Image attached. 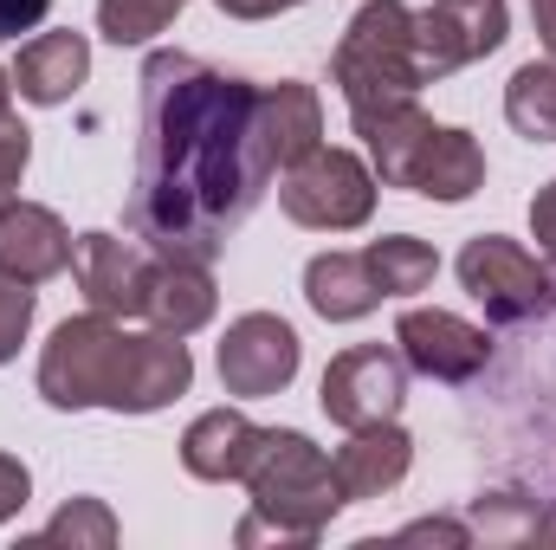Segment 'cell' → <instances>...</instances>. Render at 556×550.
<instances>
[{
    "mask_svg": "<svg viewBox=\"0 0 556 550\" xmlns=\"http://www.w3.org/2000/svg\"><path fill=\"white\" fill-rule=\"evenodd\" d=\"M278 168L260 142V91L194 52H149L137 111L130 234L162 260L214 266Z\"/></svg>",
    "mask_w": 556,
    "mask_h": 550,
    "instance_id": "obj_1",
    "label": "cell"
},
{
    "mask_svg": "<svg viewBox=\"0 0 556 550\" xmlns=\"http://www.w3.org/2000/svg\"><path fill=\"white\" fill-rule=\"evenodd\" d=\"M285 7H304V0H220V13H233V20H273Z\"/></svg>",
    "mask_w": 556,
    "mask_h": 550,
    "instance_id": "obj_33",
    "label": "cell"
},
{
    "mask_svg": "<svg viewBox=\"0 0 556 550\" xmlns=\"http://www.w3.org/2000/svg\"><path fill=\"white\" fill-rule=\"evenodd\" d=\"M124 357H130V330L104 311L65 317L39 357V396L52 409H111L124 389Z\"/></svg>",
    "mask_w": 556,
    "mask_h": 550,
    "instance_id": "obj_4",
    "label": "cell"
},
{
    "mask_svg": "<svg viewBox=\"0 0 556 550\" xmlns=\"http://www.w3.org/2000/svg\"><path fill=\"white\" fill-rule=\"evenodd\" d=\"M260 440H266V427H253L240 409H207L181 434V466L207 486H227V479H247Z\"/></svg>",
    "mask_w": 556,
    "mask_h": 550,
    "instance_id": "obj_15",
    "label": "cell"
},
{
    "mask_svg": "<svg viewBox=\"0 0 556 550\" xmlns=\"http://www.w3.org/2000/svg\"><path fill=\"white\" fill-rule=\"evenodd\" d=\"M194 383V357L175 330H130V357H124V389H117V414H155L175 396H188Z\"/></svg>",
    "mask_w": 556,
    "mask_h": 550,
    "instance_id": "obj_12",
    "label": "cell"
},
{
    "mask_svg": "<svg viewBox=\"0 0 556 550\" xmlns=\"http://www.w3.org/2000/svg\"><path fill=\"white\" fill-rule=\"evenodd\" d=\"M317 402H324V414H330L337 427H350V434L395 421L402 402H408V363H402V350H389V343H356V350L330 357Z\"/></svg>",
    "mask_w": 556,
    "mask_h": 550,
    "instance_id": "obj_7",
    "label": "cell"
},
{
    "mask_svg": "<svg viewBox=\"0 0 556 550\" xmlns=\"http://www.w3.org/2000/svg\"><path fill=\"white\" fill-rule=\"evenodd\" d=\"M350 124H356V137H363V149H369L376 175H382L389 188H408V195H415V168H420V155H427V142H433V130H440V124L420 111L415 98H408V104H376V111H356Z\"/></svg>",
    "mask_w": 556,
    "mask_h": 550,
    "instance_id": "obj_14",
    "label": "cell"
},
{
    "mask_svg": "<svg viewBox=\"0 0 556 550\" xmlns=\"http://www.w3.org/2000/svg\"><path fill=\"white\" fill-rule=\"evenodd\" d=\"M298 330L273 317V311H247L227 324L220 337V389L240 396V402H260V396H278L291 376H298Z\"/></svg>",
    "mask_w": 556,
    "mask_h": 550,
    "instance_id": "obj_8",
    "label": "cell"
},
{
    "mask_svg": "<svg viewBox=\"0 0 556 550\" xmlns=\"http://www.w3.org/2000/svg\"><path fill=\"white\" fill-rule=\"evenodd\" d=\"M466 532H472V545H492V550L538 545V532H544V505H538L531 492H485V499H472Z\"/></svg>",
    "mask_w": 556,
    "mask_h": 550,
    "instance_id": "obj_22",
    "label": "cell"
},
{
    "mask_svg": "<svg viewBox=\"0 0 556 550\" xmlns=\"http://www.w3.org/2000/svg\"><path fill=\"white\" fill-rule=\"evenodd\" d=\"M26 155H33V137L20 130V117L0 124V214L20 201V175H26Z\"/></svg>",
    "mask_w": 556,
    "mask_h": 550,
    "instance_id": "obj_28",
    "label": "cell"
},
{
    "mask_svg": "<svg viewBox=\"0 0 556 550\" xmlns=\"http://www.w3.org/2000/svg\"><path fill=\"white\" fill-rule=\"evenodd\" d=\"M531 20H538V33H544V46L556 59V0H531Z\"/></svg>",
    "mask_w": 556,
    "mask_h": 550,
    "instance_id": "obj_34",
    "label": "cell"
},
{
    "mask_svg": "<svg viewBox=\"0 0 556 550\" xmlns=\"http://www.w3.org/2000/svg\"><path fill=\"white\" fill-rule=\"evenodd\" d=\"M155 266H162V253H149L142 240H117V234H78V247H72V278H78L85 304L104 317H142Z\"/></svg>",
    "mask_w": 556,
    "mask_h": 550,
    "instance_id": "obj_9",
    "label": "cell"
},
{
    "mask_svg": "<svg viewBox=\"0 0 556 550\" xmlns=\"http://www.w3.org/2000/svg\"><path fill=\"white\" fill-rule=\"evenodd\" d=\"M485 188V155H479V142L466 137V130H433L427 142V155H420L415 168V195L427 201H466V195H479Z\"/></svg>",
    "mask_w": 556,
    "mask_h": 550,
    "instance_id": "obj_21",
    "label": "cell"
},
{
    "mask_svg": "<svg viewBox=\"0 0 556 550\" xmlns=\"http://www.w3.org/2000/svg\"><path fill=\"white\" fill-rule=\"evenodd\" d=\"M538 545H556V499L544 505V532H538Z\"/></svg>",
    "mask_w": 556,
    "mask_h": 550,
    "instance_id": "obj_36",
    "label": "cell"
},
{
    "mask_svg": "<svg viewBox=\"0 0 556 550\" xmlns=\"http://www.w3.org/2000/svg\"><path fill=\"white\" fill-rule=\"evenodd\" d=\"M304 298H311L317 317L356 324V317H369V311L382 304V285H376V273H369L363 253H317V260L304 266Z\"/></svg>",
    "mask_w": 556,
    "mask_h": 550,
    "instance_id": "obj_19",
    "label": "cell"
},
{
    "mask_svg": "<svg viewBox=\"0 0 556 550\" xmlns=\"http://www.w3.org/2000/svg\"><path fill=\"white\" fill-rule=\"evenodd\" d=\"M402 538H433V545H472V532H466V525H453V518H420V525H408Z\"/></svg>",
    "mask_w": 556,
    "mask_h": 550,
    "instance_id": "obj_32",
    "label": "cell"
},
{
    "mask_svg": "<svg viewBox=\"0 0 556 550\" xmlns=\"http://www.w3.org/2000/svg\"><path fill=\"white\" fill-rule=\"evenodd\" d=\"M260 142H266V162L273 168H291L304 162L317 142H324V104L311 85H266L260 91Z\"/></svg>",
    "mask_w": 556,
    "mask_h": 550,
    "instance_id": "obj_18",
    "label": "cell"
},
{
    "mask_svg": "<svg viewBox=\"0 0 556 550\" xmlns=\"http://www.w3.org/2000/svg\"><path fill=\"white\" fill-rule=\"evenodd\" d=\"M33 545H72V550L91 545V550H111V545H117V518H111L98 499H72V505H65V512H59V518L33 538Z\"/></svg>",
    "mask_w": 556,
    "mask_h": 550,
    "instance_id": "obj_26",
    "label": "cell"
},
{
    "mask_svg": "<svg viewBox=\"0 0 556 550\" xmlns=\"http://www.w3.org/2000/svg\"><path fill=\"white\" fill-rule=\"evenodd\" d=\"M26 499H33V473H26L13 453H0V525H7Z\"/></svg>",
    "mask_w": 556,
    "mask_h": 550,
    "instance_id": "obj_29",
    "label": "cell"
},
{
    "mask_svg": "<svg viewBox=\"0 0 556 550\" xmlns=\"http://www.w3.org/2000/svg\"><path fill=\"white\" fill-rule=\"evenodd\" d=\"M181 7H188V0H98V33H104L111 46H142V39H155Z\"/></svg>",
    "mask_w": 556,
    "mask_h": 550,
    "instance_id": "obj_25",
    "label": "cell"
},
{
    "mask_svg": "<svg viewBox=\"0 0 556 550\" xmlns=\"http://www.w3.org/2000/svg\"><path fill=\"white\" fill-rule=\"evenodd\" d=\"M459 285L479 298V311L492 324H531V317L556 311L551 266H538L518 240H498V234H479L459 247Z\"/></svg>",
    "mask_w": 556,
    "mask_h": 550,
    "instance_id": "obj_6",
    "label": "cell"
},
{
    "mask_svg": "<svg viewBox=\"0 0 556 550\" xmlns=\"http://www.w3.org/2000/svg\"><path fill=\"white\" fill-rule=\"evenodd\" d=\"M214 304H220V291H214V278L207 266H194V260H162L155 266V285H149V324L155 330H175V337H194L207 317H214Z\"/></svg>",
    "mask_w": 556,
    "mask_h": 550,
    "instance_id": "obj_20",
    "label": "cell"
},
{
    "mask_svg": "<svg viewBox=\"0 0 556 550\" xmlns=\"http://www.w3.org/2000/svg\"><path fill=\"white\" fill-rule=\"evenodd\" d=\"M505 117L531 142H556V59H531L505 85Z\"/></svg>",
    "mask_w": 556,
    "mask_h": 550,
    "instance_id": "obj_23",
    "label": "cell"
},
{
    "mask_svg": "<svg viewBox=\"0 0 556 550\" xmlns=\"http://www.w3.org/2000/svg\"><path fill=\"white\" fill-rule=\"evenodd\" d=\"M85 72H91L85 33H39V39H26L20 59H13V85H20L26 104H65V98L85 85Z\"/></svg>",
    "mask_w": 556,
    "mask_h": 550,
    "instance_id": "obj_17",
    "label": "cell"
},
{
    "mask_svg": "<svg viewBox=\"0 0 556 550\" xmlns=\"http://www.w3.org/2000/svg\"><path fill=\"white\" fill-rule=\"evenodd\" d=\"M46 13H52V0H0V39H20V33H33Z\"/></svg>",
    "mask_w": 556,
    "mask_h": 550,
    "instance_id": "obj_30",
    "label": "cell"
},
{
    "mask_svg": "<svg viewBox=\"0 0 556 550\" xmlns=\"http://www.w3.org/2000/svg\"><path fill=\"white\" fill-rule=\"evenodd\" d=\"M285 214L298 227H317V234H350L376 214V175L350 155V149H311L304 162L285 168V188H278Z\"/></svg>",
    "mask_w": 556,
    "mask_h": 550,
    "instance_id": "obj_5",
    "label": "cell"
},
{
    "mask_svg": "<svg viewBox=\"0 0 556 550\" xmlns=\"http://www.w3.org/2000/svg\"><path fill=\"white\" fill-rule=\"evenodd\" d=\"M72 247L78 240L65 234V221L52 208H39V201H13L0 214V273L7 278L46 285V278H59L72 266Z\"/></svg>",
    "mask_w": 556,
    "mask_h": 550,
    "instance_id": "obj_13",
    "label": "cell"
},
{
    "mask_svg": "<svg viewBox=\"0 0 556 550\" xmlns=\"http://www.w3.org/2000/svg\"><path fill=\"white\" fill-rule=\"evenodd\" d=\"M13 117V72H0V124Z\"/></svg>",
    "mask_w": 556,
    "mask_h": 550,
    "instance_id": "obj_35",
    "label": "cell"
},
{
    "mask_svg": "<svg viewBox=\"0 0 556 550\" xmlns=\"http://www.w3.org/2000/svg\"><path fill=\"white\" fill-rule=\"evenodd\" d=\"M505 46V0H433L415 13V65L420 78H446Z\"/></svg>",
    "mask_w": 556,
    "mask_h": 550,
    "instance_id": "obj_10",
    "label": "cell"
},
{
    "mask_svg": "<svg viewBox=\"0 0 556 550\" xmlns=\"http://www.w3.org/2000/svg\"><path fill=\"white\" fill-rule=\"evenodd\" d=\"M531 234H538V247L551 253V266H556V182H544L538 201H531Z\"/></svg>",
    "mask_w": 556,
    "mask_h": 550,
    "instance_id": "obj_31",
    "label": "cell"
},
{
    "mask_svg": "<svg viewBox=\"0 0 556 550\" xmlns=\"http://www.w3.org/2000/svg\"><path fill=\"white\" fill-rule=\"evenodd\" d=\"M330 466H337L343 499H382V492H395V486L408 479V466H415V440H408L395 421H382V427H356L350 447H343Z\"/></svg>",
    "mask_w": 556,
    "mask_h": 550,
    "instance_id": "obj_16",
    "label": "cell"
},
{
    "mask_svg": "<svg viewBox=\"0 0 556 550\" xmlns=\"http://www.w3.org/2000/svg\"><path fill=\"white\" fill-rule=\"evenodd\" d=\"M395 343H402V363L427 383H472L492 363V337L453 311H402Z\"/></svg>",
    "mask_w": 556,
    "mask_h": 550,
    "instance_id": "obj_11",
    "label": "cell"
},
{
    "mask_svg": "<svg viewBox=\"0 0 556 550\" xmlns=\"http://www.w3.org/2000/svg\"><path fill=\"white\" fill-rule=\"evenodd\" d=\"M26 330H33V285L0 273V363H7V357H20Z\"/></svg>",
    "mask_w": 556,
    "mask_h": 550,
    "instance_id": "obj_27",
    "label": "cell"
},
{
    "mask_svg": "<svg viewBox=\"0 0 556 550\" xmlns=\"http://www.w3.org/2000/svg\"><path fill=\"white\" fill-rule=\"evenodd\" d=\"M240 486L253 492V512L233 532L247 550L253 545H317V532L337 518V505H350L343 486H337V466L298 427H266V440H260V453H253Z\"/></svg>",
    "mask_w": 556,
    "mask_h": 550,
    "instance_id": "obj_2",
    "label": "cell"
},
{
    "mask_svg": "<svg viewBox=\"0 0 556 550\" xmlns=\"http://www.w3.org/2000/svg\"><path fill=\"white\" fill-rule=\"evenodd\" d=\"M363 260H369V273H376V285H382V298L427 291L433 273H440V253H433L427 240H415V234H389V240H376Z\"/></svg>",
    "mask_w": 556,
    "mask_h": 550,
    "instance_id": "obj_24",
    "label": "cell"
},
{
    "mask_svg": "<svg viewBox=\"0 0 556 550\" xmlns=\"http://www.w3.org/2000/svg\"><path fill=\"white\" fill-rule=\"evenodd\" d=\"M330 78L356 111H376V104H408L420 85L415 65V7L408 0H363V13L350 20L337 59H330Z\"/></svg>",
    "mask_w": 556,
    "mask_h": 550,
    "instance_id": "obj_3",
    "label": "cell"
}]
</instances>
